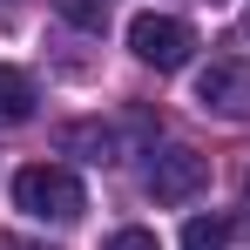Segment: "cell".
Here are the masks:
<instances>
[{
    "label": "cell",
    "instance_id": "cell-5",
    "mask_svg": "<svg viewBox=\"0 0 250 250\" xmlns=\"http://www.w3.org/2000/svg\"><path fill=\"white\" fill-rule=\"evenodd\" d=\"M34 102H41L34 75H21V68H7V61H0V128L34 122Z\"/></svg>",
    "mask_w": 250,
    "mask_h": 250
},
{
    "label": "cell",
    "instance_id": "cell-6",
    "mask_svg": "<svg viewBox=\"0 0 250 250\" xmlns=\"http://www.w3.org/2000/svg\"><path fill=\"white\" fill-rule=\"evenodd\" d=\"M61 149H88V163H122L115 156V128H102V122H68Z\"/></svg>",
    "mask_w": 250,
    "mask_h": 250
},
{
    "label": "cell",
    "instance_id": "cell-8",
    "mask_svg": "<svg viewBox=\"0 0 250 250\" xmlns=\"http://www.w3.org/2000/svg\"><path fill=\"white\" fill-rule=\"evenodd\" d=\"M61 7V21H75L82 34H102L108 27V0H54Z\"/></svg>",
    "mask_w": 250,
    "mask_h": 250
},
{
    "label": "cell",
    "instance_id": "cell-9",
    "mask_svg": "<svg viewBox=\"0 0 250 250\" xmlns=\"http://www.w3.org/2000/svg\"><path fill=\"white\" fill-rule=\"evenodd\" d=\"M102 250H163V244H156L149 230H115V237H108Z\"/></svg>",
    "mask_w": 250,
    "mask_h": 250
},
{
    "label": "cell",
    "instance_id": "cell-2",
    "mask_svg": "<svg viewBox=\"0 0 250 250\" xmlns=\"http://www.w3.org/2000/svg\"><path fill=\"white\" fill-rule=\"evenodd\" d=\"M128 47H135L142 68L176 75V68H189V54H196V27L176 21V14H135V21H128Z\"/></svg>",
    "mask_w": 250,
    "mask_h": 250
},
{
    "label": "cell",
    "instance_id": "cell-10",
    "mask_svg": "<svg viewBox=\"0 0 250 250\" xmlns=\"http://www.w3.org/2000/svg\"><path fill=\"white\" fill-rule=\"evenodd\" d=\"M0 250H41V244H27V237H0Z\"/></svg>",
    "mask_w": 250,
    "mask_h": 250
},
{
    "label": "cell",
    "instance_id": "cell-1",
    "mask_svg": "<svg viewBox=\"0 0 250 250\" xmlns=\"http://www.w3.org/2000/svg\"><path fill=\"white\" fill-rule=\"evenodd\" d=\"M14 203L27 209L34 223H82L88 189H82V176L61 169V163H27L14 176Z\"/></svg>",
    "mask_w": 250,
    "mask_h": 250
},
{
    "label": "cell",
    "instance_id": "cell-4",
    "mask_svg": "<svg viewBox=\"0 0 250 250\" xmlns=\"http://www.w3.org/2000/svg\"><path fill=\"white\" fill-rule=\"evenodd\" d=\"M203 156L196 149H163L156 163H149V176H142V189L156 196V203H189L196 189H203Z\"/></svg>",
    "mask_w": 250,
    "mask_h": 250
},
{
    "label": "cell",
    "instance_id": "cell-3",
    "mask_svg": "<svg viewBox=\"0 0 250 250\" xmlns=\"http://www.w3.org/2000/svg\"><path fill=\"white\" fill-rule=\"evenodd\" d=\"M196 108L216 122H250V61L244 54H223L196 75Z\"/></svg>",
    "mask_w": 250,
    "mask_h": 250
},
{
    "label": "cell",
    "instance_id": "cell-7",
    "mask_svg": "<svg viewBox=\"0 0 250 250\" xmlns=\"http://www.w3.org/2000/svg\"><path fill=\"white\" fill-rule=\"evenodd\" d=\"M183 250H230V223L223 216H189L183 223Z\"/></svg>",
    "mask_w": 250,
    "mask_h": 250
}]
</instances>
